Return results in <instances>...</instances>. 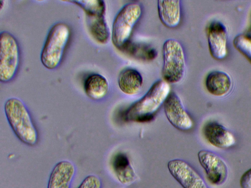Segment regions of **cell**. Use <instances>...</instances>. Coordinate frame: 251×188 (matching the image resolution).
Instances as JSON below:
<instances>
[{"mask_svg":"<svg viewBox=\"0 0 251 188\" xmlns=\"http://www.w3.org/2000/svg\"><path fill=\"white\" fill-rule=\"evenodd\" d=\"M170 93L169 84L164 80H157L142 97L126 110L124 113L125 119L138 122L151 120Z\"/></svg>","mask_w":251,"mask_h":188,"instance_id":"obj_1","label":"cell"},{"mask_svg":"<svg viewBox=\"0 0 251 188\" xmlns=\"http://www.w3.org/2000/svg\"><path fill=\"white\" fill-rule=\"evenodd\" d=\"M4 112L18 138L27 145H35L37 142L38 134L25 104L18 98H10L5 103Z\"/></svg>","mask_w":251,"mask_h":188,"instance_id":"obj_2","label":"cell"},{"mask_svg":"<svg viewBox=\"0 0 251 188\" xmlns=\"http://www.w3.org/2000/svg\"><path fill=\"white\" fill-rule=\"evenodd\" d=\"M71 30L66 23L59 22L49 30L41 53V61L47 69L56 68L60 64L69 43Z\"/></svg>","mask_w":251,"mask_h":188,"instance_id":"obj_3","label":"cell"},{"mask_svg":"<svg viewBox=\"0 0 251 188\" xmlns=\"http://www.w3.org/2000/svg\"><path fill=\"white\" fill-rule=\"evenodd\" d=\"M142 14L141 5L135 2L126 4L120 10L114 20L112 30V41L116 48L122 49L126 46Z\"/></svg>","mask_w":251,"mask_h":188,"instance_id":"obj_4","label":"cell"},{"mask_svg":"<svg viewBox=\"0 0 251 188\" xmlns=\"http://www.w3.org/2000/svg\"><path fill=\"white\" fill-rule=\"evenodd\" d=\"M162 54L164 80L169 84L180 82L186 71L185 57L181 45L176 39H168L163 45Z\"/></svg>","mask_w":251,"mask_h":188,"instance_id":"obj_5","label":"cell"},{"mask_svg":"<svg viewBox=\"0 0 251 188\" xmlns=\"http://www.w3.org/2000/svg\"><path fill=\"white\" fill-rule=\"evenodd\" d=\"M20 51L16 39L8 32L0 35V81L6 83L15 77L19 67Z\"/></svg>","mask_w":251,"mask_h":188,"instance_id":"obj_6","label":"cell"},{"mask_svg":"<svg viewBox=\"0 0 251 188\" xmlns=\"http://www.w3.org/2000/svg\"><path fill=\"white\" fill-rule=\"evenodd\" d=\"M167 167L170 174L183 188H208L200 175L185 161L178 159L170 160Z\"/></svg>","mask_w":251,"mask_h":188,"instance_id":"obj_7","label":"cell"},{"mask_svg":"<svg viewBox=\"0 0 251 188\" xmlns=\"http://www.w3.org/2000/svg\"><path fill=\"white\" fill-rule=\"evenodd\" d=\"M198 157L212 184L219 186L225 183L227 177L228 169L226 162L220 156L211 151L202 150L199 152Z\"/></svg>","mask_w":251,"mask_h":188,"instance_id":"obj_8","label":"cell"},{"mask_svg":"<svg viewBox=\"0 0 251 188\" xmlns=\"http://www.w3.org/2000/svg\"><path fill=\"white\" fill-rule=\"evenodd\" d=\"M163 108L167 118L175 128L181 131L192 128L193 120L175 92L170 93L163 103Z\"/></svg>","mask_w":251,"mask_h":188,"instance_id":"obj_9","label":"cell"},{"mask_svg":"<svg viewBox=\"0 0 251 188\" xmlns=\"http://www.w3.org/2000/svg\"><path fill=\"white\" fill-rule=\"evenodd\" d=\"M208 44L211 56L216 60L224 59L227 53L226 26L217 21L211 22L207 29Z\"/></svg>","mask_w":251,"mask_h":188,"instance_id":"obj_10","label":"cell"},{"mask_svg":"<svg viewBox=\"0 0 251 188\" xmlns=\"http://www.w3.org/2000/svg\"><path fill=\"white\" fill-rule=\"evenodd\" d=\"M203 134L211 145L220 148H227L236 142L234 135L225 126L216 121L207 123L203 129Z\"/></svg>","mask_w":251,"mask_h":188,"instance_id":"obj_11","label":"cell"},{"mask_svg":"<svg viewBox=\"0 0 251 188\" xmlns=\"http://www.w3.org/2000/svg\"><path fill=\"white\" fill-rule=\"evenodd\" d=\"M75 171L74 164L70 161L58 163L50 174L47 188H70Z\"/></svg>","mask_w":251,"mask_h":188,"instance_id":"obj_12","label":"cell"},{"mask_svg":"<svg viewBox=\"0 0 251 188\" xmlns=\"http://www.w3.org/2000/svg\"><path fill=\"white\" fill-rule=\"evenodd\" d=\"M157 9L159 19L166 27H177L181 21L180 0H158Z\"/></svg>","mask_w":251,"mask_h":188,"instance_id":"obj_13","label":"cell"},{"mask_svg":"<svg viewBox=\"0 0 251 188\" xmlns=\"http://www.w3.org/2000/svg\"><path fill=\"white\" fill-rule=\"evenodd\" d=\"M205 87L211 94L222 96L230 91L232 81L230 77L226 72L214 70L207 75L205 79Z\"/></svg>","mask_w":251,"mask_h":188,"instance_id":"obj_14","label":"cell"},{"mask_svg":"<svg viewBox=\"0 0 251 188\" xmlns=\"http://www.w3.org/2000/svg\"><path fill=\"white\" fill-rule=\"evenodd\" d=\"M143 77L136 70L127 68L123 70L119 74L118 83L121 91L127 95L137 94L143 85Z\"/></svg>","mask_w":251,"mask_h":188,"instance_id":"obj_15","label":"cell"},{"mask_svg":"<svg viewBox=\"0 0 251 188\" xmlns=\"http://www.w3.org/2000/svg\"><path fill=\"white\" fill-rule=\"evenodd\" d=\"M84 88L85 94L89 98L93 100H100L107 94L109 84L103 76L98 73H93L86 79Z\"/></svg>","mask_w":251,"mask_h":188,"instance_id":"obj_16","label":"cell"},{"mask_svg":"<svg viewBox=\"0 0 251 188\" xmlns=\"http://www.w3.org/2000/svg\"><path fill=\"white\" fill-rule=\"evenodd\" d=\"M113 169L119 182L125 185H130L136 180V174L127 156L123 153L117 154L113 161Z\"/></svg>","mask_w":251,"mask_h":188,"instance_id":"obj_17","label":"cell"},{"mask_svg":"<svg viewBox=\"0 0 251 188\" xmlns=\"http://www.w3.org/2000/svg\"><path fill=\"white\" fill-rule=\"evenodd\" d=\"M104 16L86 15L88 29L94 39L100 44L106 43L110 34Z\"/></svg>","mask_w":251,"mask_h":188,"instance_id":"obj_18","label":"cell"},{"mask_svg":"<svg viewBox=\"0 0 251 188\" xmlns=\"http://www.w3.org/2000/svg\"><path fill=\"white\" fill-rule=\"evenodd\" d=\"M81 7L87 16L105 15V4L101 0H72Z\"/></svg>","mask_w":251,"mask_h":188,"instance_id":"obj_19","label":"cell"},{"mask_svg":"<svg viewBox=\"0 0 251 188\" xmlns=\"http://www.w3.org/2000/svg\"><path fill=\"white\" fill-rule=\"evenodd\" d=\"M233 45L251 63V41L247 39L244 35L240 34L234 38Z\"/></svg>","mask_w":251,"mask_h":188,"instance_id":"obj_20","label":"cell"},{"mask_svg":"<svg viewBox=\"0 0 251 188\" xmlns=\"http://www.w3.org/2000/svg\"><path fill=\"white\" fill-rule=\"evenodd\" d=\"M101 182L100 178L94 175L86 177L77 188H101Z\"/></svg>","mask_w":251,"mask_h":188,"instance_id":"obj_21","label":"cell"},{"mask_svg":"<svg viewBox=\"0 0 251 188\" xmlns=\"http://www.w3.org/2000/svg\"><path fill=\"white\" fill-rule=\"evenodd\" d=\"M240 184L242 188H251V168L242 175L240 178Z\"/></svg>","mask_w":251,"mask_h":188,"instance_id":"obj_22","label":"cell"},{"mask_svg":"<svg viewBox=\"0 0 251 188\" xmlns=\"http://www.w3.org/2000/svg\"><path fill=\"white\" fill-rule=\"evenodd\" d=\"M244 35L247 39L251 41V23L248 29L246 31L245 34Z\"/></svg>","mask_w":251,"mask_h":188,"instance_id":"obj_23","label":"cell"}]
</instances>
